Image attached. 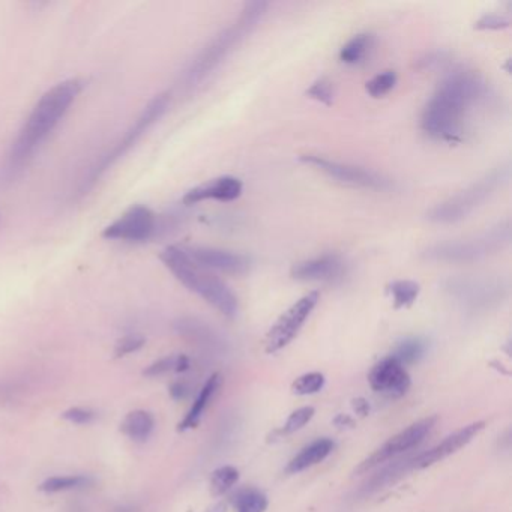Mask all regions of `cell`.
Masks as SVG:
<instances>
[{"label":"cell","instance_id":"7","mask_svg":"<svg viewBox=\"0 0 512 512\" xmlns=\"http://www.w3.org/2000/svg\"><path fill=\"white\" fill-rule=\"evenodd\" d=\"M169 104L170 94H167V92L157 95V97L149 101L148 106L143 109V112L140 113L139 118L134 121V124L128 128L124 137L113 146L112 151L104 155V157L89 170L88 176H86L82 182V193L91 190V188L97 184L98 179H100L119 158L124 157V155L145 136V133H148V131L163 118L164 113L169 109Z\"/></svg>","mask_w":512,"mask_h":512},{"label":"cell","instance_id":"22","mask_svg":"<svg viewBox=\"0 0 512 512\" xmlns=\"http://www.w3.org/2000/svg\"><path fill=\"white\" fill-rule=\"evenodd\" d=\"M92 484V479L85 475L52 476L40 485L43 493H61V491L79 490Z\"/></svg>","mask_w":512,"mask_h":512},{"label":"cell","instance_id":"12","mask_svg":"<svg viewBox=\"0 0 512 512\" xmlns=\"http://www.w3.org/2000/svg\"><path fill=\"white\" fill-rule=\"evenodd\" d=\"M157 220L148 206H131L118 220L113 221L103 232L110 241L143 242L154 235Z\"/></svg>","mask_w":512,"mask_h":512},{"label":"cell","instance_id":"6","mask_svg":"<svg viewBox=\"0 0 512 512\" xmlns=\"http://www.w3.org/2000/svg\"><path fill=\"white\" fill-rule=\"evenodd\" d=\"M509 175H511L509 166L493 170V172L488 173V175L479 179L475 184L469 185L460 193L434 206L427 214L428 220L431 223L439 224H452L464 220L472 212H475L485 200L490 199L497 188L506 184L509 181Z\"/></svg>","mask_w":512,"mask_h":512},{"label":"cell","instance_id":"5","mask_svg":"<svg viewBox=\"0 0 512 512\" xmlns=\"http://www.w3.org/2000/svg\"><path fill=\"white\" fill-rule=\"evenodd\" d=\"M509 244H511V226L509 221H505L475 238L431 245L422 253V257L428 262L473 263L493 256L497 251L505 250Z\"/></svg>","mask_w":512,"mask_h":512},{"label":"cell","instance_id":"9","mask_svg":"<svg viewBox=\"0 0 512 512\" xmlns=\"http://www.w3.org/2000/svg\"><path fill=\"white\" fill-rule=\"evenodd\" d=\"M302 163L314 167L319 172L325 173L329 178L350 185V187L367 188V190H389L392 187L391 181L380 173L365 167L353 166V164L340 163V161L329 160L320 155H302Z\"/></svg>","mask_w":512,"mask_h":512},{"label":"cell","instance_id":"30","mask_svg":"<svg viewBox=\"0 0 512 512\" xmlns=\"http://www.w3.org/2000/svg\"><path fill=\"white\" fill-rule=\"evenodd\" d=\"M314 413H316V410L311 406L301 407V409L295 410V412L289 416V419H287L284 427L281 428L280 434L289 436V434L301 430L302 427H305V425L313 419Z\"/></svg>","mask_w":512,"mask_h":512},{"label":"cell","instance_id":"23","mask_svg":"<svg viewBox=\"0 0 512 512\" xmlns=\"http://www.w3.org/2000/svg\"><path fill=\"white\" fill-rule=\"evenodd\" d=\"M419 284L410 280H398L389 284L388 293L397 310L407 308L416 301L419 295Z\"/></svg>","mask_w":512,"mask_h":512},{"label":"cell","instance_id":"32","mask_svg":"<svg viewBox=\"0 0 512 512\" xmlns=\"http://www.w3.org/2000/svg\"><path fill=\"white\" fill-rule=\"evenodd\" d=\"M143 346H145V338H143L142 335H125V337L121 338L118 344H116L115 353L118 358H121V356L137 352V350L142 349Z\"/></svg>","mask_w":512,"mask_h":512},{"label":"cell","instance_id":"17","mask_svg":"<svg viewBox=\"0 0 512 512\" xmlns=\"http://www.w3.org/2000/svg\"><path fill=\"white\" fill-rule=\"evenodd\" d=\"M242 182L233 176H223L206 182L188 191L184 196L185 205H197L206 200H218V202H232L242 194Z\"/></svg>","mask_w":512,"mask_h":512},{"label":"cell","instance_id":"15","mask_svg":"<svg viewBox=\"0 0 512 512\" xmlns=\"http://www.w3.org/2000/svg\"><path fill=\"white\" fill-rule=\"evenodd\" d=\"M484 428V421L472 422V424L460 428V430L455 431L451 436L442 440L439 445H436L434 448L425 451L424 454L413 458L410 466H412L413 469H427V467L445 460L449 455L455 454V452L460 451L464 446L469 445V443L472 442V440L475 439V437L478 436Z\"/></svg>","mask_w":512,"mask_h":512},{"label":"cell","instance_id":"14","mask_svg":"<svg viewBox=\"0 0 512 512\" xmlns=\"http://www.w3.org/2000/svg\"><path fill=\"white\" fill-rule=\"evenodd\" d=\"M368 382L373 391L389 398L403 397L410 388V376L406 367L392 356L374 365L368 376Z\"/></svg>","mask_w":512,"mask_h":512},{"label":"cell","instance_id":"2","mask_svg":"<svg viewBox=\"0 0 512 512\" xmlns=\"http://www.w3.org/2000/svg\"><path fill=\"white\" fill-rule=\"evenodd\" d=\"M82 88L80 80H65L49 89L35 104L34 110L20 128L19 136L8 152L5 167L2 170L5 179L16 178L25 166H28L38 149L49 139L59 122L65 118Z\"/></svg>","mask_w":512,"mask_h":512},{"label":"cell","instance_id":"28","mask_svg":"<svg viewBox=\"0 0 512 512\" xmlns=\"http://www.w3.org/2000/svg\"><path fill=\"white\" fill-rule=\"evenodd\" d=\"M323 386H325V376L322 373H307L293 382L292 391L296 395H311L322 391Z\"/></svg>","mask_w":512,"mask_h":512},{"label":"cell","instance_id":"8","mask_svg":"<svg viewBox=\"0 0 512 512\" xmlns=\"http://www.w3.org/2000/svg\"><path fill=\"white\" fill-rule=\"evenodd\" d=\"M445 290L464 307H490L502 301L508 286L502 278L454 277L445 281Z\"/></svg>","mask_w":512,"mask_h":512},{"label":"cell","instance_id":"34","mask_svg":"<svg viewBox=\"0 0 512 512\" xmlns=\"http://www.w3.org/2000/svg\"><path fill=\"white\" fill-rule=\"evenodd\" d=\"M65 419L70 422H74V424H91L92 421L97 419V413L91 409H85V407H73V409H68L67 412H64Z\"/></svg>","mask_w":512,"mask_h":512},{"label":"cell","instance_id":"25","mask_svg":"<svg viewBox=\"0 0 512 512\" xmlns=\"http://www.w3.org/2000/svg\"><path fill=\"white\" fill-rule=\"evenodd\" d=\"M190 368V359L185 355H172L166 356V358L160 359V361L154 362L149 365L143 374L148 377L163 376V374L170 373V371H176V373H182Z\"/></svg>","mask_w":512,"mask_h":512},{"label":"cell","instance_id":"37","mask_svg":"<svg viewBox=\"0 0 512 512\" xmlns=\"http://www.w3.org/2000/svg\"><path fill=\"white\" fill-rule=\"evenodd\" d=\"M115 512H139L137 511L136 508H134V506H119V508H116L115 509Z\"/></svg>","mask_w":512,"mask_h":512},{"label":"cell","instance_id":"31","mask_svg":"<svg viewBox=\"0 0 512 512\" xmlns=\"http://www.w3.org/2000/svg\"><path fill=\"white\" fill-rule=\"evenodd\" d=\"M307 95L311 100H316L319 101V103L326 104V106H331L332 101H334V86H332L329 80L320 79L311 85V88L307 91Z\"/></svg>","mask_w":512,"mask_h":512},{"label":"cell","instance_id":"1","mask_svg":"<svg viewBox=\"0 0 512 512\" xmlns=\"http://www.w3.org/2000/svg\"><path fill=\"white\" fill-rule=\"evenodd\" d=\"M490 98L485 80L475 71L454 70L434 92L422 112L424 133L442 142L457 143L464 139L470 113Z\"/></svg>","mask_w":512,"mask_h":512},{"label":"cell","instance_id":"18","mask_svg":"<svg viewBox=\"0 0 512 512\" xmlns=\"http://www.w3.org/2000/svg\"><path fill=\"white\" fill-rule=\"evenodd\" d=\"M334 449V442L329 439H319L316 442L308 445L307 448L302 449L287 466V472L299 473L302 470L308 469V467L316 466V464L322 463Z\"/></svg>","mask_w":512,"mask_h":512},{"label":"cell","instance_id":"35","mask_svg":"<svg viewBox=\"0 0 512 512\" xmlns=\"http://www.w3.org/2000/svg\"><path fill=\"white\" fill-rule=\"evenodd\" d=\"M446 59L445 55L443 53H436V55H430L425 58V61H422V65H424L425 68H439L442 67L443 64H445Z\"/></svg>","mask_w":512,"mask_h":512},{"label":"cell","instance_id":"3","mask_svg":"<svg viewBox=\"0 0 512 512\" xmlns=\"http://www.w3.org/2000/svg\"><path fill=\"white\" fill-rule=\"evenodd\" d=\"M269 4L266 2H250L245 5L239 19L229 28L221 31L211 43L193 59L190 67L182 76V86L185 89H194L205 82L221 64L224 59L235 50V47L256 28L257 23L265 17Z\"/></svg>","mask_w":512,"mask_h":512},{"label":"cell","instance_id":"27","mask_svg":"<svg viewBox=\"0 0 512 512\" xmlns=\"http://www.w3.org/2000/svg\"><path fill=\"white\" fill-rule=\"evenodd\" d=\"M239 472L236 467L223 466L215 470L211 476V491L214 496H221L238 482Z\"/></svg>","mask_w":512,"mask_h":512},{"label":"cell","instance_id":"19","mask_svg":"<svg viewBox=\"0 0 512 512\" xmlns=\"http://www.w3.org/2000/svg\"><path fill=\"white\" fill-rule=\"evenodd\" d=\"M221 385V376L220 374H214V376L209 377L208 382L203 386L202 391H200L199 397L194 401L193 407H191L188 415L185 416L184 421L179 425V430L185 431L190 430V428L196 427L199 424L200 419H202L203 413L208 409L209 403H211L214 395L217 394L218 388Z\"/></svg>","mask_w":512,"mask_h":512},{"label":"cell","instance_id":"24","mask_svg":"<svg viewBox=\"0 0 512 512\" xmlns=\"http://www.w3.org/2000/svg\"><path fill=\"white\" fill-rule=\"evenodd\" d=\"M425 349L427 346L421 338H406L398 344L392 358L397 359L403 367H407L418 362L424 356Z\"/></svg>","mask_w":512,"mask_h":512},{"label":"cell","instance_id":"10","mask_svg":"<svg viewBox=\"0 0 512 512\" xmlns=\"http://www.w3.org/2000/svg\"><path fill=\"white\" fill-rule=\"evenodd\" d=\"M436 422L437 416H428V418L421 419V421L409 425L406 430L395 434L385 445L380 446L373 454L368 455L364 461L359 463V466L355 469V475L370 472L374 467L380 466V464L385 463V461L391 460V458L397 457V455L415 448V446H418L419 443L431 433Z\"/></svg>","mask_w":512,"mask_h":512},{"label":"cell","instance_id":"26","mask_svg":"<svg viewBox=\"0 0 512 512\" xmlns=\"http://www.w3.org/2000/svg\"><path fill=\"white\" fill-rule=\"evenodd\" d=\"M235 508L236 512H265L268 508V497L262 491L248 488L236 496Z\"/></svg>","mask_w":512,"mask_h":512},{"label":"cell","instance_id":"33","mask_svg":"<svg viewBox=\"0 0 512 512\" xmlns=\"http://www.w3.org/2000/svg\"><path fill=\"white\" fill-rule=\"evenodd\" d=\"M509 25L511 22L506 17L499 16V14H487L475 23V29L478 31H502V29L509 28Z\"/></svg>","mask_w":512,"mask_h":512},{"label":"cell","instance_id":"16","mask_svg":"<svg viewBox=\"0 0 512 512\" xmlns=\"http://www.w3.org/2000/svg\"><path fill=\"white\" fill-rule=\"evenodd\" d=\"M346 274V263L337 254H323L316 259L296 263L292 268V277L298 281H332L341 280Z\"/></svg>","mask_w":512,"mask_h":512},{"label":"cell","instance_id":"20","mask_svg":"<svg viewBox=\"0 0 512 512\" xmlns=\"http://www.w3.org/2000/svg\"><path fill=\"white\" fill-rule=\"evenodd\" d=\"M154 427L155 419L151 413L146 410H134V412L128 413L127 418L122 422L121 430L130 439L143 442L151 436Z\"/></svg>","mask_w":512,"mask_h":512},{"label":"cell","instance_id":"11","mask_svg":"<svg viewBox=\"0 0 512 512\" xmlns=\"http://www.w3.org/2000/svg\"><path fill=\"white\" fill-rule=\"evenodd\" d=\"M319 293L311 292L302 296L296 301L280 319L272 326L271 331L266 335V353H277L289 346L296 335L301 331L302 326L307 322L308 317L313 313L314 308L319 304Z\"/></svg>","mask_w":512,"mask_h":512},{"label":"cell","instance_id":"29","mask_svg":"<svg viewBox=\"0 0 512 512\" xmlns=\"http://www.w3.org/2000/svg\"><path fill=\"white\" fill-rule=\"evenodd\" d=\"M395 85H397V74L394 71H385L377 74L367 83V92L373 98H382L391 92Z\"/></svg>","mask_w":512,"mask_h":512},{"label":"cell","instance_id":"13","mask_svg":"<svg viewBox=\"0 0 512 512\" xmlns=\"http://www.w3.org/2000/svg\"><path fill=\"white\" fill-rule=\"evenodd\" d=\"M191 262L205 271H218L224 274H247L251 268V260L244 254L211 247L184 248Z\"/></svg>","mask_w":512,"mask_h":512},{"label":"cell","instance_id":"4","mask_svg":"<svg viewBox=\"0 0 512 512\" xmlns=\"http://www.w3.org/2000/svg\"><path fill=\"white\" fill-rule=\"evenodd\" d=\"M161 262L181 281L188 290L205 299L209 305L220 311L223 316L233 319L238 314V299L226 283L199 268L191 262L184 248L167 247L161 253Z\"/></svg>","mask_w":512,"mask_h":512},{"label":"cell","instance_id":"36","mask_svg":"<svg viewBox=\"0 0 512 512\" xmlns=\"http://www.w3.org/2000/svg\"><path fill=\"white\" fill-rule=\"evenodd\" d=\"M170 394H172V397L175 398V400H182V398L187 397L188 395V388L185 383H175V385H172V388H170Z\"/></svg>","mask_w":512,"mask_h":512},{"label":"cell","instance_id":"21","mask_svg":"<svg viewBox=\"0 0 512 512\" xmlns=\"http://www.w3.org/2000/svg\"><path fill=\"white\" fill-rule=\"evenodd\" d=\"M373 47V37L370 34H361L353 37L349 43L344 44L340 52V61L346 65H356L367 58Z\"/></svg>","mask_w":512,"mask_h":512}]
</instances>
